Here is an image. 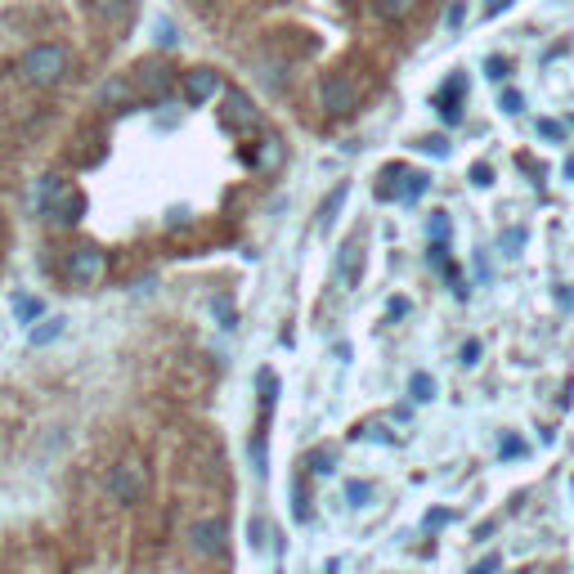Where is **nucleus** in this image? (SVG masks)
Returning a JSON list of instances; mask_svg holds the SVG:
<instances>
[{
	"instance_id": "nucleus-1",
	"label": "nucleus",
	"mask_w": 574,
	"mask_h": 574,
	"mask_svg": "<svg viewBox=\"0 0 574 574\" xmlns=\"http://www.w3.org/2000/svg\"><path fill=\"white\" fill-rule=\"evenodd\" d=\"M63 72H68V50L63 46H37V50L23 55V81H32L41 90L46 86H59Z\"/></svg>"
},
{
	"instance_id": "nucleus-2",
	"label": "nucleus",
	"mask_w": 574,
	"mask_h": 574,
	"mask_svg": "<svg viewBox=\"0 0 574 574\" xmlns=\"http://www.w3.org/2000/svg\"><path fill=\"white\" fill-rule=\"evenodd\" d=\"M108 494L122 502V507H135L144 494H148V471L139 458H122L113 471H108Z\"/></svg>"
},
{
	"instance_id": "nucleus-3",
	"label": "nucleus",
	"mask_w": 574,
	"mask_h": 574,
	"mask_svg": "<svg viewBox=\"0 0 574 574\" xmlns=\"http://www.w3.org/2000/svg\"><path fill=\"white\" fill-rule=\"evenodd\" d=\"M319 104L333 113V117H346V113H355V104H359V90H355V81L350 77H328L324 86H319Z\"/></svg>"
},
{
	"instance_id": "nucleus-4",
	"label": "nucleus",
	"mask_w": 574,
	"mask_h": 574,
	"mask_svg": "<svg viewBox=\"0 0 574 574\" xmlns=\"http://www.w3.org/2000/svg\"><path fill=\"white\" fill-rule=\"evenodd\" d=\"M104 269H108V260H104L99 247H77V251L68 256V278L81 283V287H86V283H99Z\"/></svg>"
},
{
	"instance_id": "nucleus-5",
	"label": "nucleus",
	"mask_w": 574,
	"mask_h": 574,
	"mask_svg": "<svg viewBox=\"0 0 574 574\" xmlns=\"http://www.w3.org/2000/svg\"><path fill=\"white\" fill-rule=\"evenodd\" d=\"M189 547H193V556H220L224 552V520H198L189 529Z\"/></svg>"
},
{
	"instance_id": "nucleus-6",
	"label": "nucleus",
	"mask_w": 574,
	"mask_h": 574,
	"mask_svg": "<svg viewBox=\"0 0 574 574\" xmlns=\"http://www.w3.org/2000/svg\"><path fill=\"white\" fill-rule=\"evenodd\" d=\"M139 72V90H144V99H166L171 95V86H175V72L166 68V63H144V68H135Z\"/></svg>"
},
{
	"instance_id": "nucleus-7",
	"label": "nucleus",
	"mask_w": 574,
	"mask_h": 574,
	"mask_svg": "<svg viewBox=\"0 0 574 574\" xmlns=\"http://www.w3.org/2000/svg\"><path fill=\"white\" fill-rule=\"evenodd\" d=\"M215 90H220V77H215L211 68L184 72V99H189V104H207V99H215Z\"/></svg>"
},
{
	"instance_id": "nucleus-8",
	"label": "nucleus",
	"mask_w": 574,
	"mask_h": 574,
	"mask_svg": "<svg viewBox=\"0 0 574 574\" xmlns=\"http://www.w3.org/2000/svg\"><path fill=\"white\" fill-rule=\"evenodd\" d=\"M81 211H86V198H81L77 189H63V193H59V202L50 207V220L68 229V224H77V220H81Z\"/></svg>"
},
{
	"instance_id": "nucleus-9",
	"label": "nucleus",
	"mask_w": 574,
	"mask_h": 574,
	"mask_svg": "<svg viewBox=\"0 0 574 574\" xmlns=\"http://www.w3.org/2000/svg\"><path fill=\"white\" fill-rule=\"evenodd\" d=\"M467 95V77H449V86L440 90V117L449 122V126H458L462 122V108H458V99Z\"/></svg>"
},
{
	"instance_id": "nucleus-10",
	"label": "nucleus",
	"mask_w": 574,
	"mask_h": 574,
	"mask_svg": "<svg viewBox=\"0 0 574 574\" xmlns=\"http://www.w3.org/2000/svg\"><path fill=\"white\" fill-rule=\"evenodd\" d=\"M224 126H229V131H238V126H256V108L247 104V95H238V90H229V95H224Z\"/></svg>"
},
{
	"instance_id": "nucleus-11",
	"label": "nucleus",
	"mask_w": 574,
	"mask_h": 574,
	"mask_svg": "<svg viewBox=\"0 0 574 574\" xmlns=\"http://www.w3.org/2000/svg\"><path fill=\"white\" fill-rule=\"evenodd\" d=\"M63 189H68V184H63V175H55V171H50V175H41V180H37V207H41V211H50V207L59 202V193H63Z\"/></svg>"
},
{
	"instance_id": "nucleus-12",
	"label": "nucleus",
	"mask_w": 574,
	"mask_h": 574,
	"mask_svg": "<svg viewBox=\"0 0 574 574\" xmlns=\"http://www.w3.org/2000/svg\"><path fill=\"white\" fill-rule=\"evenodd\" d=\"M413 5H418V0H373V14L382 23H400V19L413 14Z\"/></svg>"
},
{
	"instance_id": "nucleus-13",
	"label": "nucleus",
	"mask_w": 574,
	"mask_h": 574,
	"mask_svg": "<svg viewBox=\"0 0 574 574\" xmlns=\"http://www.w3.org/2000/svg\"><path fill=\"white\" fill-rule=\"evenodd\" d=\"M95 14H99L104 23H126L131 0H95Z\"/></svg>"
},
{
	"instance_id": "nucleus-14",
	"label": "nucleus",
	"mask_w": 574,
	"mask_h": 574,
	"mask_svg": "<svg viewBox=\"0 0 574 574\" xmlns=\"http://www.w3.org/2000/svg\"><path fill=\"white\" fill-rule=\"evenodd\" d=\"M422 193H426V175H422V171H404V184L395 189V198L413 202V198H422Z\"/></svg>"
},
{
	"instance_id": "nucleus-15",
	"label": "nucleus",
	"mask_w": 574,
	"mask_h": 574,
	"mask_svg": "<svg viewBox=\"0 0 574 574\" xmlns=\"http://www.w3.org/2000/svg\"><path fill=\"white\" fill-rule=\"evenodd\" d=\"M14 315H19L23 324H37V319L46 315V301H41V297H14Z\"/></svg>"
},
{
	"instance_id": "nucleus-16",
	"label": "nucleus",
	"mask_w": 574,
	"mask_h": 574,
	"mask_svg": "<svg viewBox=\"0 0 574 574\" xmlns=\"http://www.w3.org/2000/svg\"><path fill=\"white\" fill-rule=\"evenodd\" d=\"M409 395H413L418 404L435 400V377H431V373H413V382H409Z\"/></svg>"
},
{
	"instance_id": "nucleus-17",
	"label": "nucleus",
	"mask_w": 574,
	"mask_h": 574,
	"mask_svg": "<svg viewBox=\"0 0 574 574\" xmlns=\"http://www.w3.org/2000/svg\"><path fill=\"white\" fill-rule=\"evenodd\" d=\"M63 324H68V319H59V315H55V319H46L41 328H32V346H50V342L63 333Z\"/></svg>"
},
{
	"instance_id": "nucleus-18",
	"label": "nucleus",
	"mask_w": 574,
	"mask_h": 574,
	"mask_svg": "<svg viewBox=\"0 0 574 574\" xmlns=\"http://www.w3.org/2000/svg\"><path fill=\"white\" fill-rule=\"evenodd\" d=\"M342 278L346 283H355L359 278V247L350 242V247H342Z\"/></svg>"
},
{
	"instance_id": "nucleus-19",
	"label": "nucleus",
	"mask_w": 574,
	"mask_h": 574,
	"mask_svg": "<svg viewBox=\"0 0 574 574\" xmlns=\"http://www.w3.org/2000/svg\"><path fill=\"white\" fill-rule=\"evenodd\" d=\"M211 315L220 319V328H238V315H233V301L229 297H215L211 301Z\"/></svg>"
},
{
	"instance_id": "nucleus-20",
	"label": "nucleus",
	"mask_w": 574,
	"mask_h": 574,
	"mask_svg": "<svg viewBox=\"0 0 574 574\" xmlns=\"http://www.w3.org/2000/svg\"><path fill=\"white\" fill-rule=\"evenodd\" d=\"M342 202H346V184H337V189H333V198L324 202V224H333V220H337V211H342Z\"/></svg>"
},
{
	"instance_id": "nucleus-21",
	"label": "nucleus",
	"mask_w": 574,
	"mask_h": 574,
	"mask_svg": "<svg viewBox=\"0 0 574 574\" xmlns=\"http://www.w3.org/2000/svg\"><path fill=\"white\" fill-rule=\"evenodd\" d=\"M498 247H502V256H516V251L525 247V229H507V233L498 238Z\"/></svg>"
},
{
	"instance_id": "nucleus-22",
	"label": "nucleus",
	"mask_w": 574,
	"mask_h": 574,
	"mask_svg": "<svg viewBox=\"0 0 574 574\" xmlns=\"http://www.w3.org/2000/svg\"><path fill=\"white\" fill-rule=\"evenodd\" d=\"M485 77H494V81H507V77H511V63H507V59H489V63H485Z\"/></svg>"
},
{
	"instance_id": "nucleus-23",
	"label": "nucleus",
	"mask_w": 574,
	"mask_h": 574,
	"mask_svg": "<svg viewBox=\"0 0 574 574\" xmlns=\"http://www.w3.org/2000/svg\"><path fill=\"white\" fill-rule=\"evenodd\" d=\"M498 108H502V113H520V108H525V95H520V90H502Z\"/></svg>"
},
{
	"instance_id": "nucleus-24",
	"label": "nucleus",
	"mask_w": 574,
	"mask_h": 574,
	"mask_svg": "<svg viewBox=\"0 0 574 574\" xmlns=\"http://www.w3.org/2000/svg\"><path fill=\"white\" fill-rule=\"evenodd\" d=\"M538 135L561 144V139H565V126H561V122H552V117H543V122H538Z\"/></svg>"
},
{
	"instance_id": "nucleus-25",
	"label": "nucleus",
	"mask_w": 574,
	"mask_h": 574,
	"mask_svg": "<svg viewBox=\"0 0 574 574\" xmlns=\"http://www.w3.org/2000/svg\"><path fill=\"white\" fill-rule=\"evenodd\" d=\"M274 395H278V382H274V373H260V404L269 409V404H274Z\"/></svg>"
},
{
	"instance_id": "nucleus-26",
	"label": "nucleus",
	"mask_w": 574,
	"mask_h": 574,
	"mask_svg": "<svg viewBox=\"0 0 574 574\" xmlns=\"http://www.w3.org/2000/svg\"><path fill=\"white\" fill-rule=\"evenodd\" d=\"M422 153H431V157H449V139L431 135V139H422Z\"/></svg>"
},
{
	"instance_id": "nucleus-27",
	"label": "nucleus",
	"mask_w": 574,
	"mask_h": 574,
	"mask_svg": "<svg viewBox=\"0 0 574 574\" xmlns=\"http://www.w3.org/2000/svg\"><path fill=\"white\" fill-rule=\"evenodd\" d=\"M444 233H449V215L444 211H431V238L444 242Z\"/></svg>"
},
{
	"instance_id": "nucleus-28",
	"label": "nucleus",
	"mask_w": 574,
	"mask_h": 574,
	"mask_svg": "<svg viewBox=\"0 0 574 574\" xmlns=\"http://www.w3.org/2000/svg\"><path fill=\"white\" fill-rule=\"evenodd\" d=\"M346 498H350V502H368V498H373V485L355 480V485H346Z\"/></svg>"
},
{
	"instance_id": "nucleus-29",
	"label": "nucleus",
	"mask_w": 574,
	"mask_h": 574,
	"mask_svg": "<svg viewBox=\"0 0 574 574\" xmlns=\"http://www.w3.org/2000/svg\"><path fill=\"white\" fill-rule=\"evenodd\" d=\"M175 41H180V37H175V28H171V23H157V46H162V50H171Z\"/></svg>"
},
{
	"instance_id": "nucleus-30",
	"label": "nucleus",
	"mask_w": 574,
	"mask_h": 574,
	"mask_svg": "<svg viewBox=\"0 0 574 574\" xmlns=\"http://www.w3.org/2000/svg\"><path fill=\"white\" fill-rule=\"evenodd\" d=\"M462 19H467V5H449V14H444V23H449L453 32L462 28Z\"/></svg>"
},
{
	"instance_id": "nucleus-31",
	"label": "nucleus",
	"mask_w": 574,
	"mask_h": 574,
	"mask_svg": "<svg viewBox=\"0 0 574 574\" xmlns=\"http://www.w3.org/2000/svg\"><path fill=\"white\" fill-rule=\"evenodd\" d=\"M122 99H126V86H122V81L104 86V104H122Z\"/></svg>"
},
{
	"instance_id": "nucleus-32",
	"label": "nucleus",
	"mask_w": 574,
	"mask_h": 574,
	"mask_svg": "<svg viewBox=\"0 0 574 574\" xmlns=\"http://www.w3.org/2000/svg\"><path fill=\"white\" fill-rule=\"evenodd\" d=\"M498 453H502V458H516V453H525V444H520L516 435H507V440L498 444Z\"/></svg>"
},
{
	"instance_id": "nucleus-33",
	"label": "nucleus",
	"mask_w": 574,
	"mask_h": 574,
	"mask_svg": "<svg viewBox=\"0 0 574 574\" xmlns=\"http://www.w3.org/2000/svg\"><path fill=\"white\" fill-rule=\"evenodd\" d=\"M269 162H278V139H265V148H260V166H269Z\"/></svg>"
},
{
	"instance_id": "nucleus-34",
	"label": "nucleus",
	"mask_w": 574,
	"mask_h": 574,
	"mask_svg": "<svg viewBox=\"0 0 574 574\" xmlns=\"http://www.w3.org/2000/svg\"><path fill=\"white\" fill-rule=\"evenodd\" d=\"M471 180L485 189V184H494V171H489V166H476V171H471Z\"/></svg>"
},
{
	"instance_id": "nucleus-35",
	"label": "nucleus",
	"mask_w": 574,
	"mask_h": 574,
	"mask_svg": "<svg viewBox=\"0 0 574 574\" xmlns=\"http://www.w3.org/2000/svg\"><path fill=\"white\" fill-rule=\"evenodd\" d=\"M476 359H480V342H467L462 346V364H476Z\"/></svg>"
},
{
	"instance_id": "nucleus-36",
	"label": "nucleus",
	"mask_w": 574,
	"mask_h": 574,
	"mask_svg": "<svg viewBox=\"0 0 574 574\" xmlns=\"http://www.w3.org/2000/svg\"><path fill=\"white\" fill-rule=\"evenodd\" d=\"M247 534H251V547H265V525H260V520H251Z\"/></svg>"
},
{
	"instance_id": "nucleus-37",
	"label": "nucleus",
	"mask_w": 574,
	"mask_h": 574,
	"mask_svg": "<svg viewBox=\"0 0 574 574\" xmlns=\"http://www.w3.org/2000/svg\"><path fill=\"white\" fill-rule=\"evenodd\" d=\"M498 570V556H485L480 565H471V574H494Z\"/></svg>"
},
{
	"instance_id": "nucleus-38",
	"label": "nucleus",
	"mask_w": 574,
	"mask_h": 574,
	"mask_svg": "<svg viewBox=\"0 0 574 574\" xmlns=\"http://www.w3.org/2000/svg\"><path fill=\"white\" fill-rule=\"evenodd\" d=\"M511 5V0H489V5H485V19H494V14H502Z\"/></svg>"
},
{
	"instance_id": "nucleus-39",
	"label": "nucleus",
	"mask_w": 574,
	"mask_h": 574,
	"mask_svg": "<svg viewBox=\"0 0 574 574\" xmlns=\"http://www.w3.org/2000/svg\"><path fill=\"white\" fill-rule=\"evenodd\" d=\"M315 471H324V476H328V471H333V453H319V458H315Z\"/></svg>"
},
{
	"instance_id": "nucleus-40",
	"label": "nucleus",
	"mask_w": 574,
	"mask_h": 574,
	"mask_svg": "<svg viewBox=\"0 0 574 574\" xmlns=\"http://www.w3.org/2000/svg\"><path fill=\"white\" fill-rule=\"evenodd\" d=\"M565 180H574V153L565 157Z\"/></svg>"
},
{
	"instance_id": "nucleus-41",
	"label": "nucleus",
	"mask_w": 574,
	"mask_h": 574,
	"mask_svg": "<svg viewBox=\"0 0 574 574\" xmlns=\"http://www.w3.org/2000/svg\"><path fill=\"white\" fill-rule=\"evenodd\" d=\"M0 247H5V229H0Z\"/></svg>"
},
{
	"instance_id": "nucleus-42",
	"label": "nucleus",
	"mask_w": 574,
	"mask_h": 574,
	"mask_svg": "<svg viewBox=\"0 0 574 574\" xmlns=\"http://www.w3.org/2000/svg\"><path fill=\"white\" fill-rule=\"evenodd\" d=\"M198 5H215V0H198Z\"/></svg>"
}]
</instances>
